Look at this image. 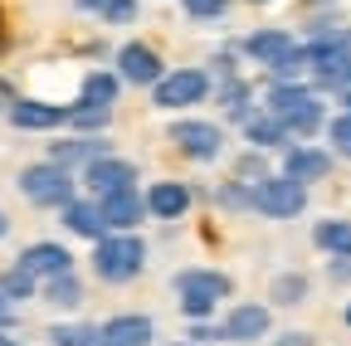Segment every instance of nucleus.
<instances>
[{
  "label": "nucleus",
  "mask_w": 351,
  "mask_h": 346,
  "mask_svg": "<svg viewBox=\"0 0 351 346\" xmlns=\"http://www.w3.org/2000/svg\"><path fill=\"white\" fill-rule=\"evenodd\" d=\"M337 98H341V112H351V88H341Z\"/></svg>",
  "instance_id": "42"
},
{
  "label": "nucleus",
  "mask_w": 351,
  "mask_h": 346,
  "mask_svg": "<svg viewBox=\"0 0 351 346\" xmlns=\"http://www.w3.org/2000/svg\"><path fill=\"white\" fill-rule=\"evenodd\" d=\"M327 273H332L337 283H346V278H351V258H332V264H327Z\"/></svg>",
  "instance_id": "40"
},
{
  "label": "nucleus",
  "mask_w": 351,
  "mask_h": 346,
  "mask_svg": "<svg viewBox=\"0 0 351 346\" xmlns=\"http://www.w3.org/2000/svg\"><path fill=\"white\" fill-rule=\"evenodd\" d=\"M171 288L181 293V297H210V302H219V297L234 293L230 273H219V269H181Z\"/></svg>",
  "instance_id": "14"
},
{
  "label": "nucleus",
  "mask_w": 351,
  "mask_h": 346,
  "mask_svg": "<svg viewBox=\"0 0 351 346\" xmlns=\"http://www.w3.org/2000/svg\"><path fill=\"white\" fill-rule=\"evenodd\" d=\"M327 142H332V156H351V112H337L327 117Z\"/></svg>",
  "instance_id": "31"
},
{
  "label": "nucleus",
  "mask_w": 351,
  "mask_h": 346,
  "mask_svg": "<svg viewBox=\"0 0 351 346\" xmlns=\"http://www.w3.org/2000/svg\"><path fill=\"white\" fill-rule=\"evenodd\" d=\"M161 54L152 45H142V39H132V45L117 49V78L122 83H137V88H152V83L161 78Z\"/></svg>",
  "instance_id": "8"
},
{
  "label": "nucleus",
  "mask_w": 351,
  "mask_h": 346,
  "mask_svg": "<svg viewBox=\"0 0 351 346\" xmlns=\"http://www.w3.org/2000/svg\"><path fill=\"white\" fill-rule=\"evenodd\" d=\"M219 205H225L230 214L254 210V186H249V181H225V186H219Z\"/></svg>",
  "instance_id": "32"
},
{
  "label": "nucleus",
  "mask_w": 351,
  "mask_h": 346,
  "mask_svg": "<svg viewBox=\"0 0 351 346\" xmlns=\"http://www.w3.org/2000/svg\"><path fill=\"white\" fill-rule=\"evenodd\" d=\"M278 122L288 127V137H317L322 127H327V103H317V93H313L302 108H293V112L278 117Z\"/></svg>",
  "instance_id": "21"
},
{
  "label": "nucleus",
  "mask_w": 351,
  "mask_h": 346,
  "mask_svg": "<svg viewBox=\"0 0 351 346\" xmlns=\"http://www.w3.org/2000/svg\"><path fill=\"white\" fill-rule=\"evenodd\" d=\"M239 127H244V142H249L254 151H288V142H293L288 127H283L274 112H249Z\"/></svg>",
  "instance_id": "17"
},
{
  "label": "nucleus",
  "mask_w": 351,
  "mask_h": 346,
  "mask_svg": "<svg viewBox=\"0 0 351 346\" xmlns=\"http://www.w3.org/2000/svg\"><path fill=\"white\" fill-rule=\"evenodd\" d=\"M10 234V220H5V210H0V239H5Z\"/></svg>",
  "instance_id": "43"
},
{
  "label": "nucleus",
  "mask_w": 351,
  "mask_h": 346,
  "mask_svg": "<svg viewBox=\"0 0 351 346\" xmlns=\"http://www.w3.org/2000/svg\"><path fill=\"white\" fill-rule=\"evenodd\" d=\"M98 346H108V341H98Z\"/></svg>",
  "instance_id": "48"
},
{
  "label": "nucleus",
  "mask_w": 351,
  "mask_h": 346,
  "mask_svg": "<svg viewBox=\"0 0 351 346\" xmlns=\"http://www.w3.org/2000/svg\"><path fill=\"white\" fill-rule=\"evenodd\" d=\"M142 269H147V244L137 239V230H112L93 244V273L103 283H112V288L132 283Z\"/></svg>",
  "instance_id": "1"
},
{
  "label": "nucleus",
  "mask_w": 351,
  "mask_h": 346,
  "mask_svg": "<svg viewBox=\"0 0 351 346\" xmlns=\"http://www.w3.org/2000/svg\"><path fill=\"white\" fill-rule=\"evenodd\" d=\"M122 93V78L117 73H83V88H78V103H93V108H112Z\"/></svg>",
  "instance_id": "23"
},
{
  "label": "nucleus",
  "mask_w": 351,
  "mask_h": 346,
  "mask_svg": "<svg viewBox=\"0 0 351 346\" xmlns=\"http://www.w3.org/2000/svg\"><path fill=\"white\" fill-rule=\"evenodd\" d=\"M83 186L93 190V195H108V190H122V186H137V166L108 151V156H98V161L83 166Z\"/></svg>",
  "instance_id": "10"
},
{
  "label": "nucleus",
  "mask_w": 351,
  "mask_h": 346,
  "mask_svg": "<svg viewBox=\"0 0 351 346\" xmlns=\"http://www.w3.org/2000/svg\"><path fill=\"white\" fill-rule=\"evenodd\" d=\"M15 322H20V312H15V302H10L5 293H0V332H10Z\"/></svg>",
  "instance_id": "38"
},
{
  "label": "nucleus",
  "mask_w": 351,
  "mask_h": 346,
  "mask_svg": "<svg viewBox=\"0 0 351 346\" xmlns=\"http://www.w3.org/2000/svg\"><path fill=\"white\" fill-rule=\"evenodd\" d=\"M156 336V322L147 312H122L112 322H103V341L108 346H152Z\"/></svg>",
  "instance_id": "19"
},
{
  "label": "nucleus",
  "mask_w": 351,
  "mask_h": 346,
  "mask_svg": "<svg viewBox=\"0 0 351 346\" xmlns=\"http://www.w3.org/2000/svg\"><path fill=\"white\" fill-rule=\"evenodd\" d=\"M181 312H186L191 322H200V317L215 312V302H210V297H181Z\"/></svg>",
  "instance_id": "37"
},
{
  "label": "nucleus",
  "mask_w": 351,
  "mask_h": 346,
  "mask_svg": "<svg viewBox=\"0 0 351 346\" xmlns=\"http://www.w3.org/2000/svg\"><path fill=\"white\" fill-rule=\"evenodd\" d=\"M263 176H269V171H263V161H258L254 151L234 161V181H249V186H254V181H263Z\"/></svg>",
  "instance_id": "34"
},
{
  "label": "nucleus",
  "mask_w": 351,
  "mask_h": 346,
  "mask_svg": "<svg viewBox=\"0 0 351 346\" xmlns=\"http://www.w3.org/2000/svg\"><path fill=\"white\" fill-rule=\"evenodd\" d=\"M98 210H103V225L108 230H137L147 220V200H142L137 186H122V190L98 195Z\"/></svg>",
  "instance_id": "9"
},
{
  "label": "nucleus",
  "mask_w": 351,
  "mask_h": 346,
  "mask_svg": "<svg viewBox=\"0 0 351 346\" xmlns=\"http://www.w3.org/2000/svg\"><path fill=\"white\" fill-rule=\"evenodd\" d=\"M307 49V78L317 93H341L351 88V54L346 49H327V45H302Z\"/></svg>",
  "instance_id": "5"
},
{
  "label": "nucleus",
  "mask_w": 351,
  "mask_h": 346,
  "mask_svg": "<svg viewBox=\"0 0 351 346\" xmlns=\"http://www.w3.org/2000/svg\"><path fill=\"white\" fill-rule=\"evenodd\" d=\"M307 98H313V83H274V88H269V108H263V112H274V117H288L293 108H302Z\"/></svg>",
  "instance_id": "26"
},
{
  "label": "nucleus",
  "mask_w": 351,
  "mask_h": 346,
  "mask_svg": "<svg viewBox=\"0 0 351 346\" xmlns=\"http://www.w3.org/2000/svg\"><path fill=\"white\" fill-rule=\"evenodd\" d=\"M44 336H49V346H98L103 327H93V322H54Z\"/></svg>",
  "instance_id": "25"
},
{
  "label": "nucleus",
  "mask_w": 351,
  "mask_h": 346,
  "mask_svg": "<svg viewBox=\"0 0 351 346\" xmlns=\"http://www.w3.org/2000/svg\"><path fill=\"white\" fill-rule=\"evenodd\" d=\"M103 20L108 25H132L137 20V0H112V5L103 10Z\"/></svg>",
  "instance_id": "35"
},
{
  "label": "nucleus",
  "mask_w": 351,
  "mask_h": 346,
  "mask_svg": "<svg viewBox=\"0 0 351 346\" xmlns=\"http://www.w3.org/2000/svg\"><path fill=\"white\" fill-rule=\"evenodd\" d=\"M64 122H69V108L59 103H39V98L10 103V127H20V132H49V127H64Z\"/></svg>",
  "instance_id": "12"
},
{
  "label": "nucleus",
  "mask_w": 351,
  "mask_h": 346,
  "mask_svg": "<svg viewBox=\"0 0 351 346\" xmlns=\"http://www.w3.org/2000/svg\"><path fill=\"white\" fill-rule=\"evenodd\" d=\"M108 122H112V108H93V103H73V108H69V122H64V127H73V132H103Z\"/></svg>",
  "instance_id": "29"
},
{
  "label": "nucleus",
  "mask_w": 351,
  "mask_h": 346,
  "mask_svg": "<svg viewBox=\"0 0 351 346\" xmlns=\"http://www.w3.org/2000/svg\"><path fill=\"white\" fill-rule=\"evenodd\" d=\"M15 264L25 269V273H34L39 283L44 278H59V273H73V254L59 244V239H34V244H25L20 249V258Z\"/></svg>",
  "instance_id": "7"
},
{
  "label": "nucleus",
  "mask_w": 351,
  "mask_h": 346,
  "mask_svg": "<svg viewBox=\"0 0 351 346\" xmlns=\"http://www.w3.org/2000/svg\"><path fill=\"white\" fill-rule=\"evenodd\" d=\"M269 297L278 302V308H298V302L307 297V273H278L269 283Z\"/></svg>",
  "instance_id": "30"
},
{
  "label": "nucleus",
  "mask_w": 351,
  "mask_h": 346,
  "mask_svg": "<svg viewBox=\"0 0 351 346\" xmlns=\"http://www.w3.org/2000/svg\"><path fill=\"white\" fill-rule=\"evenodd\" d=\"M215 88L210 69H171L152 83V108L161 112H186V108H200Z\"/></svg>",
  "instance_id": "3"
},
{
  "label": "nucleus",
  "mask_w": 351,
  "mask_h": 346,
  "mask_svg": "<svg viewBox=\"0 0 351 346\" xmlns=\"http://www.w3.org/2000/svg\"><path fill=\"white\" fill-rule=\"evenodd\" d=\"M313 244L322 254H332V258H351V220H317Z\"/></svg>",
  "instance_id": "22"
},
{
  "label": "nucleus",
  "mask_w": 351,
  "mask_h": 346,
  "mask_svg": "<svg viewBox=\"0 0 351 346\" xmlns=\"http://www.w3.org/2000/svg\"><path fill=\"white\" fill-rule=\"evenodd\" d=\"M341 322H346V327H351V302H346V312H341Z\"/></svg>",
  "instance_id": "45"
},
{
  "label": "nucleus",
  "mask_w": 351,
  "mask_h": 346,
  "mask_svg": "<svg viewBox=\"0 0 351 346\" xmlns=\"http://www.w3.org/2000/svg\"><path fill=\"white\" fill-rule=\"evenodd\" d=\"M59 225H64L69 234H78V239H93V244H98L103 234H112V230L103 225V210H98V200H78V195H73V200L59 210Z\"/></svg>",
  "instance_id": "15"
},
{
  "label": "nucleus",
  "mask_w": 351,
  "mask_h": 346,
  "mask_svg": "<svg viewBox=\"0 0 351 346\" xmlns=\"http://www.w3.org/2000/svg\"><path fill=\"white\" fill-rule=\"evenodd\" d=\"M191 341H195V346H210V341H225V332L210 327V322L200 317V322H191Z\"/></svg>",
  "instance_id": "36"
},
{
  "label": "nucleus",
  "mask_w": 351,
  "mask_h": 346,
  "mask_svg": "<svg viewBox=\"0 0 351 346\" xmlns=\"http://www.w3.org/2000/svg\"><path fill=\"white\" fill-rule=\"evenodd\" d=\"M161 346H195V341H161Z\"/></svg>",
  "instance_id": "46"
},
{
  "label": "nucleus",
  "mask_w": 351,
  "mask_h": 346,
  "mask_svg": "<svg viewBox=\"0 0 351 346\" xmlns=\"http://www.w3.org/2000/svg\"><path fill=\"white\" fill-rule=\"evenodd\" d=\"M263 69H269V78H274V83H298V78L307 73V49H302V45H293V49H283L274 64H263Z\"/></svg>",
  "instance_id": "28"
},
{
  "label": "nucleus",
  "mask_w": 351,
  "mask_h": 346,
  "mask_svg": "<svg viewBox=\"0 0 351 346\" xmlns=\"http://www.w3.org/2000/svg\"><path fill=\"white\" fill-rule=\"evenodd\" d=\"M112 5V0H73V10H93V15H103Z\"/></svg>",
  "instance_id": "41"
},
{
  "label": "nucleus",
  "mask_w": 351,
  "mask_h": 346,
  "mask_svg": "<svg viewBox=\"0 0 351 346\" xmlns=\"http://www.w3.org/2000/svg\"><path fill=\"white\" fill-rule=\"evenodd\" d=\"M15 186H20V195H25L29 205H39V210H64V205L78 195L73 171L59 166V161H34V166H25Z\"/></svg>",
  "instance_id": "2"
},
{
  "label": "nucleus",
  "mask_w": 351,
  "mask_h": 346,
  "mask_svg": "<svg viewBox=\"0 0 351 346\" xmlns=\"http://www.w3.org/2000/svg\"><path fill=\"white\" fill-rule=\"evenodd\" d=\"M298 45V39L288 34V29H278V25H269V29H254L249 39H244V45H239V54H249L254 64H274L283 49H293Z\"/></svg>",
  "instance_id": "20"
},
{
  "label": "nucleus",
  "mask_w": 351,
  "mask_h": 346,
  "mask_svg": "<svg viewBox=\"0 0 351 346\" xmlns=\"http://www.w3.org/2000/svg\"><path fill=\"white\" fill-rule=\"evenodd\" d=\"M39 297L44 302H49V308H78V302H83V283L73 278V273H59V278H44L39 283Z\"/></svg>",
  "instance_id": "24"
},
{
  "label": "nucleus",
  "mask_w": 351,
  "mask_h": 346,
  "mask_svg": "<svg viewBox=\"0 0 351 346\" xmlns=\"http://www.w3.org/2000/svg\"><path fill=\"white\" fill-rule=\"evenodd\" d=\"M283 176H293L298 186H313L332 176V151L322 147H288L283 151Z\"/></svg>",
  "instance_id": "13"
},
{
  "label": "nucleus",
  "mask_w": 351,
  "mask_h": 346,
  "mask_svg": "<svg viewBox=\"0 0 351 346\" xmlns=\"http://www.w3.org/2000/svg\"><path fill=\"white\" fill-rule=\"evenodd\" d=\"M254 210L263 220H298L307 210V186H298L293 176H263L254 181Z\"/></svg>",
  "instance_id": "4"
},
{
  "label": "nucleus",
  "mask_w": 351,
  "mask_h": 346,
  "mask_svg": "<svg viewBox=\"0 0 351 346\" xmlns=\"http://www.w3.org/2000/svg\"><path fill=\"white\" fill-rule=\"evenodd\" d=\"M0 346H20V341H15V336H10V332H0Z\"/></svg>",
  "instance_id": "44"
},
{
  "label": "nucleus",
  "mask_w": 351,
  "mask_h": 346,
  "mask_svg": "<svg viewBox=\"0 0 351 346\" xmlns=\"http://www.w3.org/2000/svg\"><path fill=\"white\" fill-rule=\"evenodd\" d=\"M181 10H186L191 20L210 25V20H219V15H230V0H181Z\"/></svg>",
  "instance_id": "33"
},
{
  "label": "nucleus",
  "mask_w": 351,
  "mask_h": 346,
  "mask_svg": "<svg viewBox=\"0 0 351 346\" xmlns=\"http://www.w3.org/2000/svg\"><path fill=\"white\" fill-rule=\"evenodd\" d=\"M0 293H5L15 308H20V302L39 297V278H34V273H25L20 264H10V269H0Z\"/></svg>",
  "instance_id": "27"
},
{
  "label": "nucleus",
  "mask_w": 351,
  "mask_h": 346,
  "mask_svg": "<svg viewBox=\"0 0 351 346\" xmlns=\"http://www.w3.org/2000/svg\"><path fill=\"white\" fill-rule=\"evenodd\" d=\"M142 200H147V214H152V220H181L195 195H191L181 181H156Z\"/></svg>",
  "instance_id": "18"
},
{
  "label": "nucleus",
  "mask_w": 351,
  "mask_h": 346,
  "mask_svg": "<svg viewBox=\"0 0 351 346\" xmlns=\"http://www.w3.org/2000/svg\"><path fill=\"white\" fill-rule=\"evenodd\" d=\"M112 147L103 142V132H78L73 142H54L49 147V161H59V166H69V171H83L88 161H98V156H108Z\"/></svg>",
  "instance_id": "16"
},
{
  "label": "nucleus",
  "mask_w": 351,
  "mask_h": 346,
  "mask_svg": "<svg viewBox=\"0 0 351 346\" xmlns=\"http://www.w3.org/2000/svg\"><path fill=\"white\" fill-rule=\"evenodd\" d=\"M269 308L263 302H239V308H230V317H225V341H239V346H249V341H263L269 336Z\"/></svg>",
  "instance_id": "11"
},
{
  "label": "nucleus",
  "mask_w": 351,
  "mask_h": 346,
  "mask_svg": "<svg viewBox=\"0 0 351 346\" xmlns=\"http://www.w3.org/2000/svg\"><path fill=\"white\" fill-rule=\"evenodd\" d=\"M254 5H269V0H254Z\"/></svg>",
  "instance_id": "47"
},
{
  "label": "nucleus",
  "mask_w": 351,
  "mask_h": 346,
  "mask_svg": "<svg viewBox=\"0 0 351 346\" xmlns=\"http://www.w3.org/2000/svg\"><path fill=\"white\" fill-rule=\"evenodd\" d=\"M274 346H313V336L307 332H283V336H274Z\"/></svg>",
  "instance_id": "39"
},
{
  "label": "nucleus",
  "mask_w": 351,
  "mask_h": 346,
  "mask_svg": "<svg viewBox=\"0 0 351 346\" xmlns=\"http://www.w3.org/2000/svg\"><path fill=\"white\" fill-rule=\"evenodd\" d=\"M171 142H176V151L191 156V161H215L219 147H225V132H219V122L191 117V122H176L171 127Z\"/></svg>",
  "instance_id": "6"
}]
</instances>
